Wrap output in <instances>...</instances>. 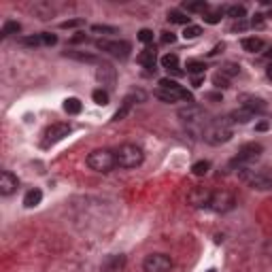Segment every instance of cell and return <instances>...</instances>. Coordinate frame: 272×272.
Returning <instances> with one entry per match:
<instances>
[{"label":"cell","mask_w":272,"mask_h":272,"mask_svg":"<svg viewBox=\"0 0 272 272\" xmlns=\"http://www.w3.org/2000/svg\"><path fill=\"white\" fill-rule=\"evenodd\" d=\"M232 119L230 117H215L204 126L202 136L209 145H223L232 138Z\"/></svg>","instance_id":"obj_1"},{"label":"cell","mask_w":272,"mask_h":272,"mask_svg":"<svg viewBox=\"0 0 272 272\" xmlns=\"http://www.w3.org/2000/svg\"><path fill=\"white\" fill-rule=\"evenodd\" d=\"M155 96L159 100L168 102V105L179 102V100L191 102V94L185 90V87H181L177 81H172V79H159V90L155 92Z\"/></svg>","instance_id":"obj_2"},{"label":"cell","mask_w":272,"mask_h":272,"mask_svg":"<svg viewBox=\"0 0 272 272\" xmlns=\"http://www.w3.org/2000/svg\"><path fill=\"white\" fill-rule=\"evenodd\" d=\"M87 166L96 172H102L107 174L111 172L113 168H117V159H115V151L111 149H96L87 155Z\"/></svg>","instance_id":"obj_3"},{"label":"cell","mask_w":272,"mask_h":272,"mask_svg":"<svg viewBox=\"0 0 272 272\" xmlns=\"http://www.w3.org/2000/svg\"><path fill=\"white\" fill-rule=\"evenodd\" d=\"M115 159L119 168H136L142 164L145 159V153H142L140 147L132 145V142H126V145L115 149Z\"/></svg>","instance_id":"obj_4"},{"label":"cell","mask_w":272,"mask_h":272,"mask_svg":"<svg viewBox=\"0 0 272 272\" xmlns=\"http://www.w3.org/2000/svg\"><path fill=\"white\" fill-rule=\"evenodd\" d=\"M262 151H264V147L260 145V142H247V145L241 147L238 155L232 159V166H238V168H241V166L251 164V162H255V159H260Z\"/></svg>","instance_id":"obj_5"},{"label":"cell","mask_w":272,"mask_h":272,"mask_svg":"<svg viewBox=\"0 0 272 272\" xmlns=\"http://www.w3.org/2000/svg\"><path fill=\"white\" fill-rule=\"evenodd\" d=\"M142 270L145 272H170L172 260L164 253H151L142 260Z\"/></svg>","instance_id":"obj_6"},{"label":"cell","mask_w":272,"mask_h":272,"mask_svg":"<svg viewBox=\"0 0 272 272\" xmlns=\"http://www.w3.org/2000/svg\"><path fill=\"white\" fill-rule=\"evenodd\" d=\"M96 47L111 53V55H115V58H122V60H126L132 51V45L128 41H96Z\"/></svg>","instance_id":"obj_7"},{"label":"cell","mask_w":272,"mask_h":272,"mask_svg":"<svg viewBox=\"0 0 272 272\" xmlns=\"http://www.w3.org/2000/svg\"><path fill=\"white\" fill-rule=\"evenodd\" d=\"M70 134V126L68 124H51L49 128L45 130V138H43V147H51L55 142H60L62 138H66Z\"/></svg>","instance_id":"obj_8"},{"label":"cell","mask_w":272,"mask_h":272,"mask_svg":"<svg viewBox=\"0 0 272 272\" xmlns=\"http://www.w3.org/2000/svg\"><path fill=\"white\" fill-rule=\"evenodd\" d=\"M234 206V196L230 191H213V198H211V204L209 209L217 211V213H226Z\"/></svg>","instance_id":"obj_9"},{"label":"cell","mask_w":272,"mask_h":272,"mask_svg":"<svg viewBox=\"0 0 272 272\" xmlns=\"http://www.w3.org/2000/svg\"><path fill=\"white\" fill-rule=\"evenodd\" d=\"M211 198H213V191L206 189V187H194L189 191V196H187L189 204H194L196 209H204V206H209Z\"/></svg>","instance_id":"obj_10"},{"label":"cell","mask_w":272,"mask_h":272,"mask_svg":"<svg viewBox=\"0 0 272 272\" xmlns=\"http://www.w3.org/2000/svg\"><path fill=\"white\" fill-rule=\"evenodd\" d=\"M179 117L183 119L185 124H189V126H194V124H198V126H202V130H204V111L200 109V107H187V109H181L179 111Z\"/></svg>","instance_id":"obj_11"},{"label":"cell","mask_w":272,"mask_h":272,"mask_svg":"<svg viewBox=\"0 0 272 272\" xmlns=\"http://www.w3.org/2000/svg\"><path fill=\"white\" fill-rule=\"evenodd\" d=\"M17 187H19V179L15 177L13 172L4 170L2 174H0V194H2V196L15 194V191H17Z\"/></svg>","instance_id":"obj_12"},{"label":"cell","mask_w":272,"mask_h":272,"mask_svg":"<svg viewBox=\"0 0 272 272\" xmlns=\"http://www.w3.org/2000/svg\"><path fill=\"white\" fill-rule=\"evenodd\" d=\"M96 79L102 83V85H107V87H113L115 81H117V75H115V68L111 66V64H100L98 66V73H96Z\"/></svg>","instance_id":"obj_13"},{"label":"cell","mask_w":272,"mask_h":272,"mask_svg":"<svg viewBox=\"0 0 272 272\" xmlns=\"http://www.w3.org/2000/svg\"><path fill=\"white\" fill-rule=\"evenodd\" d=\"M126 266V255H109L102 264V272H122Z\"/></svg>","instance_id":"obj_14"},{"label":"cell","mask_w":272,"mask_h":272,"mask_svg":"<svg viewBox=\"0 0 272 272\" xmlns=\"http://www.w3.org/2000/svg\"><path fill=\"white\" fill-rule=\"evenodd\" d=\"M243 109H247L251 115H262V113H266L268 105H266V102H264L262 98H247L245 105H243Z\"/></svg>","instance_id":"obj_15"},{"label":"cell","mask_w":272,"mask_h":272,"mask_svg":"<svg viewBox=\"0 0 272 272\" xmlns=\"http://www.w3.org/2000/svg\"><path fill=\"white\" fill-rule=\"evenodd\" d=\"M132 107H134V96H126L124 102H122V107H119V109H117V113L113 115V119H115V122H124V119H126L128 115H130Z\"/></svg>","instance_id":"obj_16"},{"label":"cell","mask_w":272,"mask_h":272,"mask_svg":"<svg viewBox=\"0 0 272 272\" xmlns=\"http://www.w3.org/2000/svg\"><path fill=\"white\" fill-rule=\"evenodd\" d=\"M241 45H243V49L249 51V53H258V51L264 49V41L260 36H247V38L241 41Z\"/></svg>","instance_id":"obj_17"},{"label":"cell","mask_w":272,"mask_h":272,"mask_svg":"<svg viewBox=\"0 0 272 272\" xmlns=\"http://www.w3.org/2000/svg\"><path fill=\"white\" fill-rule=\"evenodd\" d=\"M43 200V191L41 189H30L26 196H23V206H28V209H32V206H38Z\"/></svg>","instance_id":"obj_18"},{"label":"cell","mask_w":272,"mask_h":272,"mask_svg":"<svg viewBox=\"0 0 272 272\" xmlns=\"http://www.w3.org/2000/svg\"><path fill=\"white\" fill-rule=\"evenodd\" d=\"M138 64H142L145 68H149V70H153L155 68V51L153 49H145V51H140L138 53Z\"/></svg>","instance_id":"obj_19"},{"label":"cell","mask_w":272,"mask_h":272,"mask_svg":"<svg viewBox=\"0 0 272 272\" xmlns=\"http://www.w3.org/2000/svg\"><path fill=\"white\" fill-rule=\"evenodd\" d=\"M64 55L70 60H77V62H96V55L94 53H85V51H64Z\"/></svg>","instance_id":"obj_20"},{"label":"cell","mask_w":272,"mask_h":272,"mask_svg":"<svg viewBox=\"0 0 272 272\" xmlns=\"http://www.w3.org/2000/svg\"><path fill=\"white\" fill-rule=\"evenodd\" d=\"M162 66L170 73V70H179V55L177 53H166L162 58Z\"/></svg>","instance_id":"obj_21"},{"label":"cell","mask_w":272,"mask_h":272,"mask_svg":"<svg viewBox=\"0 0 272 272\" xmlns=\"http://www.w3.org/2000/svg\"><path fill=\"white\" fill-rule=\"evenodd\" d=\"M81 109H83V105H81V100L79 98H68L66 102H64V111H66L68 115H79L81 113Z\"/></svg>","instance_id":"obj_22"},{"label":"cell","mask_w":272,"mask_h":272,"mask_svg":"<svg viewBox=\"0 0 272 272\" xmlns=\"http://www.w3.org/2000/svg\"><path fill=\"white\" fill-rule=\"evenodd\" d=\"M226 13H228V17L236 19V21H241V19H245L247 9H245L243 4H232V6H228V9H226Z\"/></svg>","instance_id":"obj_23"},{"label":"cell","mask_w":272,"mask_h":272,"mask_svg":"<svg viewBox=\"0 0 272 272\" xmlns=\"http://www.w3.org/2000/svg\"><path fill=\"white\" fill-rule=\"evenodd\" d=\"M168 21H170V23H181V26H189V17L185 13H181V11H170V13H168Z\"/></svg>","instance_id":"obj_24"},{"label":"cell","mask_w":272,"mask_h":272,"mask_svg":"<svg viewBox=\"0 0 272 272\" xmlns=\"http://www.w3.org/2000/svg\"><path fill=\"white\" fill-rule=\"evenodd\" d=\"M183 9L189 11V13H206L209 4H206L204 0H200V2H185V4H183Z\"/></svg>","instance_id":"obj_25"},{"label":"cell","mask_w":272,"mask_h":272,"mask_svg":"<svg viewBox=\"0 0 272 272\" xmlns=\"http://www.w3.org/2000/svg\"><path fill=\"white\" fill-rule=\"evenodd\" d=\"M92 98H94V102L96 105H100V107H105V105H109V92L107 90H94L92 92Z\"/></svg>","instance_id":"obj_26"},{"label":"cell","mask_w":272,"mask_h":272,"mask_svg":"<svg viewBox=\"0 0 272 272\" xmlns=\"http://www.w3.org/2000/svg\"><path fill=\"white\" fill-rule=\"evenodd\" d=\"M204 70H206L204 62H196V60H189V62H187V73L200 77V75H204Z\"/></svg>","instance_id":"obj_27"},{"label":"cell","mask_w":272,"mask_h":272,"mask_svg":"<svg viewBox=\"0 0 272 272\" xmlns=\"http://www.w3.org/2000/svg\"><path fill=\"white\" fill-rule=\"evenodd\" d=\"M21 30V26L17 21H4V26H2V38H6V36H11V34H17V32Z\"/></svg>","instance_id":"obj_28"},{"label":"cell","mask_w":272,"mask_h":272,"mask_svg":"<svg viewBox=\"0 0 272 272\" xmlns=\"http://www.w3.org/2000/svg\"><path fill=\"white\" fill-rule=\"evenodd\" d=\"M251 117H253V115H251V113H249V111H247V109H238V111H234V113L230 115V119H232V122H241V124H247V122H249Z\"/></svg>","instance_id":"obj_29"},{"label":"cell","mask_w":272,"mask_h":272,"mask_svg":"<svg viewBox=\"0 0 272 272\" xmlns=\"http://www.w3.org/2000/svg\"><path fill=\"white\" fill-rule=\"evenodd\" d=\"M191 170H194L196 177H204V174L211 170V162H206V159H202V162H196L194 166H191Z\"/></svg>","instance_id":"obj_30"},{"label":"cell","mask_w":272,"mask_h":272,"mask_svg":"<svg viewBox=\"0 0 272 272\" xmlns=\"http://www.w3.org/2000/svg\"><path fill=\"white\" fill-rule=\"evenodd\" d=\"M221 15H223V9L206 11V13H204V21H206V23H219V21H221Z\"/></svg>","instance_id":"obj_31"},{"label":"cell","mask_w":272,"mask_h":272,"mask_svg":"<svg viewBox=\"0 0 272 272\" xmlns=\"http://www.w3.org/2000/svg\"><path fill=\"white\" fill-rule=\"evenodd\" d=\"M238 73H241V66H236V64H226V66H221V75L223 77H234V75H238Z\"/></svg>","instance_id":"obj_32"},{"label":"cell","mask_w":272,"mask_h":272,"mask_svg":"<svg viewBox=\"0 0 272 272\" xmlns=\"http://www.w3.org/2000/svg\"><path fill=\"white\" fill-rule=\"evenodd\" d=\"M200 34H202V28L191 26V23H189V26H185V30H183V36H185V38H198Z\"/></svg>","instance_id":"obj_33"},{"label":"cell","mask_w":272,"mask_h":272,"mask_svg":"<svg viewBox=\"0 0 272 272\" xmlns=\"http://www.w3.org/2000/svg\"><path fill=\"white\" fill-rule=\"evenodd\" d=\"M19 43L26 45V47H38V45H43V38H41V34H36V36H26V38H21Z\"/></svg>","instance_id":"obj_34"},{"label":"cell","mask_w":272,"mask_h":272,"mask_svg":"<svg viewBox=\"0 0 272 272\" xmlns=\"http://www.w3.org/2000/svg\"><path fill=\"white\" fill-rule=\"evenodd\" d=\"M138 41H140V43H145V45H149L151 41H153V32L147 30V28H145V30H140V32H138Z\"/></svg>","instance_id":"obj_35"},{"label":"cell","mask_w":272,"mask_h":272,"mask_svg":"<svg viewBox=\"0 0 272 272\" xmlns=\"http://www.w3.org/2000/svg\"><path fill=\"white\" fill-rule=\"evenodd\" d=\"M41 38H43V45H47V47H51V45L58 43V36L51 34V32H43Z\"/></svg>","instance_id":"obj_36"},{"label":"cell","mask_w":272,"mask_h":272,"mask_svg":"<svg viewBox=\"0 0 272 272\" xmlns=\"http://www.w3.org/2000/svg\"><path fill=\"white\" fill-rule=\"evenodd\" d=\"M92 30L94 32H102V34H117V28H113V26H92Z\"/></svg>","instance_id":"obj_37"},{"label":"cell","mask_w":272,"mask_h":272,"mask_svg":"<svg viewBox=\"0 0 272 272\" xmlns=\"http://www.w3.org/2000/svg\"><path fill=\"white\" fill-rule=\"evenodd\" d=\"M83 19H68V21H62L60 23V28H64V30H68V28H77V26H83Z\"/></svg>","instance_id":"obj_38"},{"label":"cell","mask_w":272,"mask_h":272,"mask_svg":"<svg viewBox=\"0 0 272 272\" xmlns=\"http://www.w3.org/2000/svg\"><path fill=\"white\" fill-rule=\"evenodd\" d=\"M213 83H215V85H217V87H228V85H230V81H228V79H226V77H223L221 73H217V75H215V77H213Z\"/></svg>","instance_id":"obj_39"},{"label":"cell","mask_w":272,"mask_h":272,"mask_svg":"<svg viewBox=\"0 0 272 272\" xmlns=\"http://www.w3.org/2000/svg\"><path fill=\"white\" fill-rule=\"evenodd\" d=\"M174 41H177V36H174L172 32H162V43H164V45H168V43L172 45Z\"/></svg>","instance_id":"obj_40"},{"label":"cell","mask_w":272,"mask_h":272,"mask_svg":"<svg viewBox=\"0 0 272 272\" xmlns=\"http://www.w3.org/2000/svg\"><path fill=\"white\" fill-rule=\"evenodd\" d=\"M85 41H87V36L83 34V32H79V34H75L73 38H70V43H73V45L75 43H85Z\"/></svg>","instance_id":"obj_41"},{"label":"cell","mask_w":272,"mask_h":272,"mask_svg":"<svg viewBox=\"0 0 272 272\" xmlns=\"http://www.w3.org/2000/svg\"><path fill=\"white\" fill-rule=\"evenodd\" d=\"M202 81H204V75H200V77H194V81H191V83H194V87H200V85H202Z\"/></svg>","instance_id":"obj_42"},{"label":"cell","mask_w":272,"mask_h":272,"mask_svg":"<svg viewBox=\"0 0 272 272\" xmlns=\"http://www.w3.org/2000/svg\"><path fill=\"white\" fill-rule=\"evenodd\" d=\"M266 75H268V79H270V81H272V64H270V66H268V70H266Z\"/></svg>","instance_id":"obj_43"},{"label":"cell","mask_w":272,"mask_h":272,"mask_svg":"<svg viewBox=\"0 0 272 272\" xmlns=\"http://www.w3.org/2000/svg\"><path fill=\"white\" fill-rule=\"evenodd\" d=\"M268 58H270V60H272V49H270V53H268Z\"/></svg>","instance_id":"obj_44"},{"label":"cell","mask_w":272,"mask_h":272,"mask_svg":"<svg viewBox=\"0 0 272 272\" xmlns=\"http://www.w3.org/2000/svg\"><path fill=\"white\" fill-rule=\"evenodd\" d=\"M206 272H217V270H215V268H211V270H206Z\"/></svg>","instance_id":"obj_45"}]
</instances>
